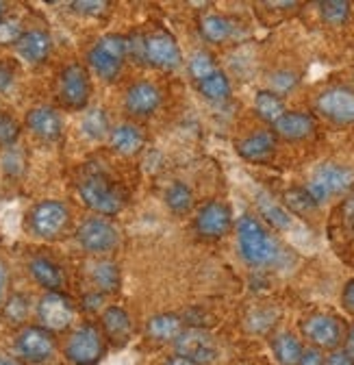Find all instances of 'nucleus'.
Instances as JSON below:
<instances>
[{
	"instance_id": "1",
	"label": "nucleus",
	"mask_w": 354,
	"mask_h": 365,
	"mask_svg": "<svg viewBox=\"0 0 354 365\" xmlns=\"http://www.w3.org/2000/svg\"><path fill=\"white\" fill-rule=\"evenodd\" d=\"M237 244L246 263L250 265H270L278 259V246L272 235L250 215L237 222Z\"/></svg>"
},
{
	"instance_id": "2",
	"label": "nucleus",
	"mask_w": 354,
	"mask_h": 365,
	"mask_svg": "<svg viewBox=\"0 0 354 365\" xmlns=\"http://www.w3.org/2000/svg\"><path fill=\"white\" fill-rule=\"evenodd\" d=\"M78 194L87 207L94 209L100 215H115L122 211L126 202V196L122 194V190L100 174L83 178L78 182Z\"/></svg>"
},
{
	"instance_id": "3",
	"label": "nucleus",
	"mask_w": 354,
	"mask_h": 365,
	"mask_svg": "<svg viewBox=\"0 0 354 365\" xmlns=\"http://www.w3.org/2000/svg\"><path fill=\"white\" fill-rule=\"evenodd\" d=\"M352 182H354V172L350 168L337 163H324L313 172L311 180H308L306 194L313 198L316 205H322L328 198L343 194Z\"/></svg>"
},
{
	"instance_id": "4",
	"label": "nucleus",
	"mask_w": 354,
	"mask_h": 365,
	"mask_svg": "<svg viewBox=\"0 0 354 365\" xmlns=\"http://www.w3.org/2000/svg\"><path fill=\"white\" fill-rule=\"evenodd\" d=\"M128 53V41L122 35H105L96 41V46L90 51L87 59L94 72L103 81H113L124 63V57Z\"/></svg>"
},
{
	"instance_id": "5",
	"label": "nucleus",
	"mask_w": 354,
	"mask_h": 365,
	"mask_svg": "<svg viewBox=\"0 0 354 365\" xmlns=\"http://www.w3.org/2000/svg\"><path fill=\"white\" fill-rule=\"evenodd\" d=\"M70 224V209L59 200L37 202L28 213V228L35 237L57 240Z\"/></svg>"
},
{
	"instance_id": "6",
	"label": "nucleus",
	"mask_w": 354,
	"mask_h": 365,
	"mask_svg": "<svg viewBox=\"0 0 354 365\" xmlns=\"http://www.w3.org/2000/svg\"><path fill=\"white\" fill-rule=\"evenodd\" d=\"M66 356L72 365H96L105 356V337L100 329L94 324L78 327L66 344Z\"/></svg>"
},
{
	"instance_id": "7",
	"label": "nucleus",
	"mask_w": 354,
	"mask_h": 365,
	"mask_svg": "<svg viewBox=\"0 0 354 365\" xmlns=\"http://www.w3.org/2000/svg\"><path fill=\"white\" fill-rule=\"evenodd\" d=\"M92 85L90 74L80 63H70L59 76V98L68 109H83L90 101Z\"/></svg>"
},
{
	"instance_id": "8",
	"label": "nucleus",
	"mask_w": 354,
	"mask_h": 365,
	"mask_svg": "<svg viewBox=\"0 0 354 365\" xmlns=\"http://www.w3.org/2000/svg\"><path fill=\"white\" fill-rule=\"evenodd\" d=\"M76 240L87 252H109L118 246L120 235L107 217H90L78 226Z\"/></svg>"
},
{
	"instance_id": "9",
	"label": "nucleus",
	"mask_w": 354,
	"mask_h": 365,
	"mask_svg": "<svg viewBox=\"0 0 354 365\" xmlns=\"http://www.w3.org/2000/svg\"><path fill=\"white\" fill-rule=\"evenodd\" d=\"M144 61L161 70H176L183 63V55L176 39L170 33L159 31L144 37Z\"/></svg>"
},
{
	"instance_id": "10",
	"label": "nucleus",
	"mask_w": 354,
	"mask_h": 365,
	"mask_svg": "<svg viewBox=\"0 0 354 365\" xmlns=\"http://www.w3.org/2000/svg\"><path fill=\"white\" fill-rule=\"evenodd\" d=\"M39 322L46 331H63L72 324L74 319V307L68 296L61 292H48L37 304Z\"/></svg>"
},
{
	"instance_id": "11",
	"label": "nucleus",
	"mask_w": 354,
	"mask_h": 365,
	"mask_svg": "<svg viewBox=\"0 0 354 365\" xmlns=\"http://www.w3.org/2000/svg\"><path fill=\"white\" fill-rule=\"evenodd\" d=\"M318 111L337 124H352L354 122V89L330 87L322 91L318 96Z\"/></svg>"
},
{
	"instance_id": "12",
	"label": "nucleus",
	"mask_w": 354,
	"mask_h": 365,
	"mask_svg": "<svg viewBox=\"0 0 354 365\" xmlns=\"http://www.w3.org/2000/svg\"><path fill=\"white\" fill-rule=\"evenodd\" d=\"M16 350L22 359L33 361V363H41V361L53 356L55 337L43 327H26L16 339Z\"/></svg>"
},
{
	"instance_id": "13",
	"label": "nucleus",
	"mask_w": 354,
	"mask_h": 365,
	"mask_svg": "<svg viewBox=\"0 0 354 365\" xmlns=\"http://www.w3.org/2000/svg\"><path fill=\"white\" fill-rule=\"evenodd\" d=\"M176 352H179V356H185V359L202 365V363H211L215 359L217 346L207 331L189 329L176 337Z\"/></svg>"
},
{
	"instance_id": "14",
	"label": "nucleus",
	"mask_w": 354,
	"mask_h": 365,
	"mask_svg": "<svg viewBox=\"0 0 354 365\" xmlns=\"http://www.w3.org/2000/svg\"><path fill=\"white\" fill-rule=\"evenodd\" d=\"M233 224L231 209L224 202H207L196 215V228L204 237H224Z\"/></svg>"
},
{
	"instance_id": "15",
	"label": "nucleus",
	"mask_w": 354,
	"mask_h": 365,
	"mask_svg": "<svg viewBox=\"0 0 354 365\" xmlns=\"http://www.w3.org/2000/svg\"><path fill=\"white\" fill-rule=\"evenodd\" d=\"M28 130L43 142H57L63 135V118L53 107H35L26 113Z\"/></svg>"
},
{
	"instance_id": "16",
	"label": "nucleus",
	"mask_w": 354,
	"mask_h": 365,
	"mask_svg": "<svg viewBox=\"0 0 354 365\" xmlns=\"http://www.w3.org/2000/svg\"><path fill=\"white\" fill-rule=\"evenodd\" d=\"M126 111L132 113V115H140V118H146V115H152L159 105H161V91L157 85L152 83H135L130 85L128 91H126Z\"/></svg>"
},
{
	"instance_id": "17",
	"label": "nucleus",
	"mask_w": 354,
	"mask_h": 365,
	"mask_svg": "<svg viewBox=\"0 0 354 365\" xmlns=\"http://www.w3.org/2000/svg\"><path fill=\"white\" fill-rule=\"evenodd\" d=\"M304 335L320 348H337L341 341V327L333 315H311L302 327Z\"/></svg>"
},
{
	"instance_id": "18",
	"label": "nucleus",
	"mask_w": 354,
	"mask_h": 365,
	"mask_svg": "<svg viewBox=\"0 0 354 365\" xmlns=\"http://www.w3.org/2000/svg\"><path fill=\"white\" fill-rule=\"evenodd\" d=\"M53 48V39L48 33L43 31H26L22 33V37L16 43L18 55L26 61V63H41L46 61Z\"/></svg>"
},
{
	"instance_id": "19",
	"label": "nucleus",
	"mask_w": 354,
	"mask_h": 365,
	"mask_svg": "<svg viewBox=\"0 0 354 365\" xmlns=\"http://www.w3.org/2000/svg\"><path fill=\"white\" fill-rule=\"evenodd\" d=\"M274 130L289 142H300L306 140L308 135H313L316 118L304 111H285V115L278 122H274Z\"/></svg>"
},
{
	"instance_id": "20",
	"label": "nucleus",
	"mask_w": 354,
	"mask_h": 365,
	"mask_svg": "<svg viewBox=\"0 0 354 365\" xmlns=\"http://www.w3.org/2000/svg\"><path fill=\"white\" fill-rule=\"evenodd\" d=\"M28 269H31V277L48 292H59L66 283L61 267L48 257H33L28 263Z\"/></svg>"
},
{
	"instance_id": "21",
	"label": "nucleus",
	"mask_w": 354,
	"mask_h": 365,
	"mask_svg": "<svg viewBox=\"0 0 354 365\" xmlns=\"http://www.w3.org/2000/svg\"><path fill=\"white\" fill-rule=\"evenodd\" d=\"M274 148H276V140L272 133H254V135H248L246 140H241L237 144V150L244 159L248 161H268L272 155H274Z\"/></svg>"
},
{
	"instance_id": "22",
	"label": "nucleus",
	"mask_w": 354,
	"mask_h": 365,
	"mask_svg": "<svg viewBox=\"0 0 354 365\" xmlns=\"http://www.w3.org/2000/svg\"><path fill=\"white\" fill-rule=\"evenodd\" d=\"M103 329L107 333V337L118 344V346H124L130 337V329H132V322L128 313L122 309V307H109L105 313H103Z\"/></svg>"
},
{
	"instance_id": "23",
	"label": "nucleus",
	"mask_w": 354,
	"mask_h": 365,
	"mask_svg": "<svg viewBox=\"0 0 354 365\" xmlns=\"http://www.w3.org/2000/svg\"><path fill=\"white\" fill-rule=\"evenodd\" d=\"M111 146L120 155H137L144 148V135L137 126L120 124L111 130Z\"/></svg>"
},
{
	"instance_id": "24",
	"label": "nucleus",
	"mask_w": 354,
	"mask_h": 365,
	"mask_svg": "<svg viewBox=\"0 0 354 365\" xmlns=\"http://www.w3.org/2000/svg\"><path fill=\"white\" fill-rule=\"evenodd\" d=\"M146 331L155 341H172L183 333V322L174 313H159L148 319Z\"/></svg>"
},
{
	"instance_id": "25",
	"label": "nucleus",
	"mask_w": 354,
	"mask_h": 365,
	"mask_svg": "<svg viewBox=\"0 0 354 365\" xmlns=\"http://www.w3.org/2000/svg\"><path fill=\"white\" fill-rule=\"evenodd\" d=\"M254 111L261 120L265 122H278L283 115H285V103L278 94H274V91L270 89H261L256 91V96H254Z\"/></svg>"
},
{
	"instance_id": "26",
	"label": "nucleus",
	"mask_w": 354,
	"mask_h": 365,
	"mask_svg": "<svg viewBox=\"0 0 354 365\" xmlns=\"http://www.w3.org/2000/svg\"><path fill=\"white\" fill-rule=\"evenodd\" d=\"M198 89H200V94L207 98V101H213V103H222L231 96V81L227 78L224 72H219L215 70L211 76L202 78L198 83Z\"/></svg>"
},
{
	"instance_id": "27",
	"label": "nucleus",
	"mask_w": 354,
	"mask_h": 365,
	"mask_svg": "<svg viewBox=\"0 0 354 365\" xmlns=\"http://www.w3.org/2000/svg\"><path fill=\"white\" fill-rule=\"evenodd\" d=\"M235 26L229 18L224 16H204L200 20V33L207 41L211 43H222L233 35Z\"/></svg>"
},
{
	"instance_id": "28",
	"label": "nucleus",
	"mask_w": 354,
	"mask_h": 365,
	"mask_svg": "<svg viewBox=\"0 0 354 365\" xmlns=\"http://www.w3.org/2000/svg\"><path fill=\"white\" fill-rule=\"evenodd\" d=\"M272 350H274L276 359H278L283 365H298L300 354H302V346H300V341H298L291 333H281V335H276L274 341H272Z\"/></svg>"
},
{
	"instance_id": "29",
	"label": "nucleus",
	"mask_w": 354,
	"mask_h": 365,
	"mask_svg": "<svg viewBox=\"0 0 354 365\" xmlns=\"http://www.w3.org/2000/svg\"><path fill=\"white\" fill-rule=\"evenodd\" d=\"M92 277H94V283L98 285L100 292H115L120 287V272H118V265L111 263V261H100L92 267Z\"/></svg>"
},
{
	"instance_id": "30",
	"label": "nucleus",
	"mask_w": 354,
	"mask_h": 365,
	"mask_svg": "<svg viewBox=\"0 0 354 365\" xmlns=\"http://www.w3.org/2000/svg\"><path fill=\"white\" fill-rule=\"evenodd\" d=\"M80 130L85 137H90V140H103V137L109 133V118H107L105 109L87 111L80 122Z\"/></svg>"
},
{
	"instance_id": "31",
	"label": "nucleus",
	"mask_w": 354,
	"mask_h": 365,
	"mask_svg": "<svg viewBox=\"0 0 354 365\" xmlns=\"http://www.w3.org/2000/svg\"><path fill=\"white\" fill-rule=\"evenodd\" d=\"M165 202L174 213H187L194 205L192 190L185 185V182H174V185H170V190L165 192Z\"/></svg>"
},
{
	"instance_id": "32",
	"label": "nucleus",
	"mask_w": 354,
	"mask_h": 365,
	"mask_svg": "<svg viewBox=\"0 0 354 365\" xmlns=\"http://www.w3.org/2000/svg\"><path fill=\"white\" fill-rule=\"evenodd\" d=\"M320 14L326 24L339 26L350 18V3H345V0H326V3H320Z\"/></svg>"
},
{
	"instance_id": "33",
	"label": "nucleus",
	"mask_w": 354,
	"mask_h": 365,
	"mask_svg": "<svg viewBox=\"0 0 354 365\" xmlns=\"http://www.w3.org/2000/svg\"><path fill=\"white\" fill-rule=\"evenodd\" d=\"M28 309H31L28 296H24V294H14V296L7 300V304H5V317L9 319V322H14V324H20V322H24V319H26Z\"/></svg>"
},
{
	"instance_id": "34",
	"label": "nucleus",
	"mask_w": 354,
	"mask_h": 365,
	"mask_svg": "<svg viewBox=\"0 0 354 365\" xmlns=\"http://www.w3.org/2000/svg\"><path fill=\"white\" fill-rule=\"evenodd\" d=\"M215 70H217V68H215V61H213V57H211L209 53L198 51V53L192 57V61H189V72H192V76H194L198 83H200L202 78L211 76Z\"/></svg>"
},
{
	"instance_id": "35",
	"label": "nucleus",
	"mask_w": 354,
	"mask_h": 365,
	"mask_svg": "<svg viewBox=\"0 0 354 365\" xmlns=\"http://www.w3.org/2000/svg\"><path fill=\"white\" fill-rule=\"evenodd\" d=\"M3 172L7 176H20L24 172V165H26V159H24V153L18 148V146H9L3 155Z\"/></svg>"
},
{
	"instance_id": "36",
	"label": "nucleus",
	"mask_w": 354,
	"mask_h": 365,
	"mask_svg": "<svg viewBox=\"0 0 354 365\" xmlns=\"http://www.w3.org/2000/svg\"><path fill=\"white\" fill-rule=\"evenodd\" d=\"M18 137H20L18 122L7 113H0V146H3V148L14 146Z\"/></svg>"
},
{
	"instance_id": "37",
	"label": "nucleus",
	"mask_w": 354,
	"mask_h": 365,
	"mask_svg": "<svg viewBox=\"0 0 354 365\" xmlns=\"http://www.w3.org/2000/svg\"><path fill=\"white\" fill-rule=\"evenodd\" d=\"M22 24L16 18H3L0 20V46H11L18 43V39L22 37Z\"/></svg>"
},
{
	"instance_id": "38",
	"label": "nucleus",
	"mask_w": 354,
	"mask_h": 365,
	"mask_svg": "<svg viewBox=\"0 0 354 365\" xmlns=\"http://www.w3.org/2000/svg\"><path fill=\"white\" fill-rule=\"evenodd\" d=\"M270 83H272V89H270V91H274V94L281 96V94H287V91H291V89L296 87L298 74H293V72H289V70H281V72H274V74H272Z\"/></svg>"
},
{
	"instance_id": "39",
	"label": "nucleus",
	"mask_w": 354,
	"mask_h": 365,
	"mask_svg": "<svg viewBox=\"0 0 354 365\" xmlns=\"http://www.w3.org/2000/svg\"><path fill=\"white\" fill-rule=\"evenodd\" d=\"M287 205H291L296 211H300V213H304V211H311V209H316L318 205L313 202V198L306 194V190H293V192H289L287 196Z\"/></svg>"
},
{
	"instance_id": "40",
	"label": "nucleus",
	"mask_w": 354,
	"mask_h": 365,
	"mask_svg": "<svg viewBox=\"0 0 354 365\" xmlns=\"http://www.w3.org/2000/svg\"><path fill=\"white\" fill-rule=\"evenodd\" d=\"M261 209L265 213V217H268L274 226L278 228H287L289 226V213L285 209H281L278 205H272V202H261Z\"/></svg>"
},
{
	"instance_id": "41",
	"label": "nucleus",
	"mask_w": 354,
	"mask_h": 365,
	"mask_svg": "<svg viewBox=\"0 0 354 365\" xmlns=\"http://www.w3.org/2000/svg\"><path fill=\"white\" fill-rule=\"evenodd\" d=\"M107 7L109 3H100V0H76V3H72V9L85 16H100L107 11Z\"/></svg>"
},
{
	"instance_id": "42",
	"label": "nucleus",
	"mask_w": 354,
	"mask_h": 365,
	"mask_svg": "<svg viewBox=\"0 0 354 365\" xmlns=\"http://www.w3.org/2000/svg\"><path fill=\"white\" fill-rule=\"evenodd\" d=\"M298 365H324V356L318 348H306L302 350Z\"/></svg>"
},
{
	"instance_id": "43",
	"label": "nucleus",
	"mask_w": 354,
	"mask_h": 365,
	"mask_svg": "<svg viewBox=\"0 0 354 365\" xmlns=\"http://www.w3.org/2000/svg\"><path fill=\"white\" fill-rule=\"evenodd\" d=\"M324 365H354V359L345 352V350H335L326 361Z\"/></svg>"
},
{
	"instance_id": "44",
	"label": "nucleus",
	"mask_w": 354,
	"mask_h": 365,
	"mask_svg": "<svg viewBox=\"0 0 354 365\" xmlns=\"http://www.w3.org/2000/svg\"><path fill=\"white\" fill-rule=\"evenodd\" d=\"M11 83H14V70H11V66L5 63V61H0V91L9 89Z\"/></svg>"
},
{
	"instance_id": "45",
	"label": "nucleus",
	"mask_w": 354,
	"mask_h": 365,
	"mask_svg": "<svg viewBox=\"0 0 354 365\" xmlns=\"http://www.w3.org/2000/svg\"><path fill=\"white\" fill-rule=\"evenodd\" d=\"M341 300H343L345 309L354 311V281H348V283H345L343 294H341Z\"/></svg>"
},
{
	"instance_id": "46",
	"label": "nucleus",
	"mask_w": 354,
	"mask_h": 365,
	"mask_svg": "<svg viewBox=\"0 0 354 365\" xmlns=\"http://www.w3.org/2000/svg\"><path fill=\"white\" fill-rule=\"evenodd\" d=\"M103 304V296L100 294H90V296H85V309L87 311H94Z\"/></svg>"
},
{
	"instance_id": "47",
	"label": "nucleus",
	"mask_w": 354,
	"mask_h": 365,
	"mask_svg": "<svg viewBox=\"0 0 354 365\" xmlns=\"http://www.w3.org/2000/svg\"><path fill=\"white\" fill-rule=\"evenodd\" d=\"M7 283H9V272H7V265L0 261V298H3V294L7 289Z\"/></svg>"
},
{
	"instance_id": "48",
	"label": "nucleus",
	"mask_w": 354,
	"mask_h": 365,
	"mask_svg": "<svg viewBox=\"0 0 354 365\" xmlns=\"http://www.w3.org/2000/svg\"><path fill=\"white\" fill-rule=\"evenodd\" d=\"M345 352L354 359V324L350 327L348 331V337H345Z\"/></svg>"
},
{
	"instance_id": "49",
	"label": "nucleus",
	"mask_w": 354,
	"mask_h": 365,
	"mask_svg": "<svg viewBox=\"0 0 354 365\" xmlns=\"http://www.w3.org/2000/svg\"><path fill=\"white\" fill-rule=\"evenodd\" d=\"M165 365H198V363H194V361H189L185 356H172Z\"/></svg>"
},
{
	"instance_id": "50",
	"label": "nucleus",
	"mask_w": 354,
	"mask_h": 365,
	"mask_svg": "<svg viewBox=\"0 0 354 365\" xmlns=\"http://www.w3.org/2000/svg\"><path fill=\"white\" fill-rule=\"evenodd\" d=\"M348 217H350V220L354 222V200H352V202L348 205Z\"/></svg>"
},
{
	"instance_id": "51",
	"label": "nucleus",
	"mask_w": 354,
	"mask_h": 365,
	"mask_svg": "<svg viewBox=\"0 0 354 365\" xmlns=\"http://www.w3.org/2000/svg\"><path fill=\"white\" fill-rule=\"evenodd\" d=\"M5 14H7V3H0V20L5 18Z\"/></svg>"
},
{
	"instance_id": "52",
	"label": "nucleus",
	"mask_w": 354,
	"mask_h": 365,
	"mask_svg": "<svg viewBox=\"0 0 354 365\" xmlns=\"http://www.w3.org/2000/svg\"><path fill=\"white\" fill-rule=\"evenodd\" d=\"M0 365H20V363H16L11 359H0Z\"/></svg>"
}]
</instances>
